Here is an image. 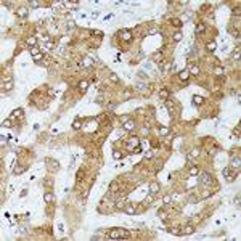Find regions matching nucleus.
I'll return each instance as SVG.
<instances>
[{
    "mask_svg": "<svg viewBox=\"0 0 241 241\" xmlns=\"http://www.w3.org/2000/svg\"><path fill=\"white\" fill-rule=\"evenodd\" d=\"M233 59H236V61H239V47H238L236 50L233 52Z\"/></svg>",
    "mask_w": 241,
    "mask_h": 241,
    "instance_id": "72a5a7b5",
    "label": "nucleus"
},
{
    "mask_svg": "<svg viewBox=\"0 0 241 241\" xmlns=\"http://www.w3.org/2000/svg\"><path fill=\"white\" fill-rule=\"evenodd\" d=\"M88 84H90L88 81H82V82H79V90H81V92H85V90L88 88Z\"/></svg>",
    "mask_w": 241,
    "mask_h": 241,
    "instance_id": "f3484780",
    "label": "nucleus"
},
{
    "mask_svg": "<svg viewBox=\"0 0 241 241\" xmlns=\"http://www.w3.org/2000/svg\"><path fill=\"white\" fill-rule=\"evenodd\" d=\"M26 195H27V190H23V191H21V196L24 198V196H26Z\"/></svg>",
    "mask_w": 241,
    "mask_h": 241,
    "instance_id": "5fc2aeb1",
    "label": "nucleus"
},
{
    "mask_svg": "<svg viewBox=\"0 0 241 241\" xmlns=\"http://www.w3.org/2000/svg\"><path fill=\"white\" fill-rule=\"evenodd\" d=\"M2 127H11V120H10V119L3 120V122H2Z\"/></svg>",
    "mask_w": 241,
    "mask_h": 241,
    "instance_id": "e433bc0d",
    "label": "nucleus"
},
{
    "mask_svg": "<svg viewBox=\"0 0 241 241\" xmlns=\"http://www.w3.org/2000/svg\"><path fill=\"white\" fill-rule=\"evenodd\" d=\"M122 125H124L125 130H134V129H135V122H134V120H130V119H127Z\"/></svg>",
    "mask_w": 241,
    "mask_h": 241,
    "instance_id": "9d476101",
    "label": "nucleus"
},
{
    "mask_svg": "<svg viewBox=\"0 0 241 241\" xmlns=\"http://www.w3.org/2000/svg\"><path fill=\"white\" fill-rule=\"evenodd\" d=\"M26 169H27L26 166H18V167L15 169V174H23L24 170H26Z\"/></svg>",
    "mask_w": 241,
    "mask_h": 241,
    "instance_id": "7c9ffc66",
    "label": "nucleus"
},
{
    "mask_svg": "<svg viewBox=\"0 0 241 241\" xmlns=\"http://www.w3.org/2000/svg\"><path fill=\"white\" fill-rule=\"evenodd\" d=\"M134 153H142V148H140V146H137V148L134 149Z\"/></svg>",
    "mask_w": 241,
    "mask_h": 241,
    "instance_id": "8fccbe9b",
    "label": "nucleus"
},
{
    "mask_svg": "<svg viewBox=\"0 0 241 241\" xmlns=\"http://www.w3.org/2000/svg\"><path fill=\"white\" fill-rule=\"evenodd\" d=\"M199 180H201V183H203L204 186H210V183H212V175H210V174H207V172H204V174H201Z\"/></svg>",
    "mask_w": 241,
    "mask_h": 241,
    "instance_id": "7ed1b4c3",
    "label": "nucleus"
},
{
    "mask_svg": "<svg viewBox=\"0 0 241 241\" xmlns=\"http://www.w3.org/2000/svg\"><path fill=\"white\" fill-rule=\"evenodd\" d=\"M113 158L114 159H122V153L117 151V149H114V151H113Z\"/></svg>",
    "mask_w": 241,
    "mask_h": 241,
    "instance_id": "c756f323",
    "label": "nucleus"
},
{
    "mask_svg": "<svg viewBox=\"0 0 241 241\" xmlns=\"http://www.w3.org/2000/svg\"><path fill=\"white\" fill-rule=\"evenodd\" d=\"M209 196H210V191H207V190L201 193V198H203V199H204V198H209Z\"/></svg>",
    "mask_w": 241,
    "mask_h": 241,
    "instance_id": "a19ab883",
    "label": "nucleus"
},
{
    "mask_svg": "<svg viewBox=\"0 0 241 241\" xmlns=\"http://www.w3.org/2000/svg\"><path fill=\"white\" fill-rule=\"evenodd\" d=\"M95 101H96V103H103V96H101V95H98V96H96V100H95Z\"/></svg>",
    "mask_w": 241,
    "mask_h": 241,
    "instance_id": "a18cd8bd",
    "label": "nucleus"
},
{
    "mask_svg": "<svg viewBox=\"0 0 241 241\" xmlns=\"http://www.w3.org/2000/svg\"><path fill=\"white\" fill-rule=\"evenodd\" d=\"M26 44L29 45V48H32V47H35V44H37V39L32 35V37H29V39L26 40Z\"/></svg>",
    "mask_w": 241,
    "mask_h": 241,
    "instance_id": "6ab92c4d",
    "label": "nucleus"
},
{
    "mask_svg": "<svg viewBox=\"0 0 241 241\" xmlns=\"http://www.w3.org/2000/svg\"><path fill=\"white\" fill-rule=\"evenodd\" d=\"M214 74H215V76H219V77H222V76H224V68H222V66H215Z\"/></svg>",
    "mask_w": 241,
    "mask_h": 241,
    "instance_id": "412c9836",
    "label": "nucleus"
},
{
    "mask_svg": "<svg viewBox=\"0 0 241 241\" xmlns=\"http://www.w3.org/2000/svg\"><path fill=\"white\" fill-rule=\"evenodd\" d=\"M167 232L170 233V235H174V236H182V235H183L182 230H180L178 227H169V228H167Z\"/></svg>",
    "mask_w": 241,
    "mask_h": 241,
    "instance_id": "423d86ee",
    "label": "nucleus"
},
{
    "mask_svg": "<svg viewBox=\"0 0 241 241\" xmlns=\"http://www.w3.org/2000/svg\"><path fill=\"white\" fill-rule=\"evenodd\" d=\"M222 174H224V177L227 178V182H233V180L238 177V172L235 170V169H233V170H232V169H224Z\"/></svg>",
    "mask_w": 241,
    "mask_h": 241,
    "instance_id": "f03ea898",
    "label": "nucleus"
},
{
    "mask_svg": "<svg viewBox=\"0 0 241 241\" xmlns=\"http://www.w3.org/2000/svg\"><path fill=\"white\" fill-rule=\"evenodd\" d=\"M109 81H111V82H119V77H117V74H114V72H111V74H109Z\"/></svg>",
    "mask_w": 241,
    "mask_h": 241,
    "instance_id": "2f4dec72",
    "label": "nucleus"
},
{
    "mask_svg": "<svg viewBox=\"0 0 241 241\" xmlns=\"http://www.w3.org/2000/svg\"><path fill=\"white\" fill-rule=\"evenodd\" d=\"M108 238H111V239H129L130 232L124 230V228H111L109 233H108Z\"/></svg>",
    "mask_w": 241,
    "mask_h": 241,
    "instance_id": "f257e3e1",
    "label": "nucleus"
},
{
    "mask_svg": "<svg viewBox=\"0 0 241 241\" xmlns=\"http://www.w3.org/2000/svg\"><path fill=\"white\" fill-rule=\"evenodd\" d=\"M84 63H85L87 66H92V63H90V59H87V58H85V59H84Z\"/></svg>",
    "mask_w": 241,
    "mask_h": 241,
    "instance_id": "3c124183",
    "label": "nucleus"
},
{
    "mask_svg": "<svg viewBox=\"0 0 241 241\" xmlns=\"http://www.w3.org/2000/svg\"><path fill=\"white\" fill-rule=\"evenodd\" d=\"M170 66H172L170 63H166V64H164V69H170Z\"/></svg>",
    "mask_w": 241,
    "mask_h": 241,
    "instance_id": "603ef678",
    "label": "nucleus"
},
{
    "mask_svg": "<svg viewBox=\"0 0 241 241\" xmlns=\"http://www.w3.org/2000/svg\"><path fill=\"white\" fill-rule=\"evenodd\" d=\"M156 32H158V31H156L154 27H151V29H149V34H156Z\"/></svg>",
    "mask_w": 241,
    "mask_h": 241,
    "instance_id": "864d4df0",
    "label": "nucleus"
},
{
    "mask_svg": "<svg viewBox=\"0 0 241 241\" xmlns=\"http://www.w3.org/2000/svg\"><path fill=\"white\" fill-rule=\"evenodd\" d=\"M11 116H23V109H15L11 113Z\"/></svg>",
    "mask_w": 241,
    "mask_h": 241,
    "instance_id": "4c0bfd02",
    "label": "nucleus"
},
{
    "mask_svg": "<svg viewBox=\"0 0 241 241\" xmlns=\"http://www.w3.org/2000/svg\"><path fill=\"white\" fill-rule=\"evenodd\" d=\"M29 5H31V8H37L40 3L37 2V0H32V2H29Z\"/></svg>",
    "mask_w": 241,
    "mask_h": 241,
    "instance_id": "c9c22d12",
    "label": "nucleus"
},
{
    "mask_svg": "<svg viewBox=\"0 0 241 241\" xmlns=\"http://www.w3.org/2000/svg\"><path fill=\"white\" fill-rule=\"evenodd\" d=\"M44 201H45V203H48V204L53 203V193H50V191L45 193V195H44Z\"/></svg>",
    "mask_w": 241,
    "mask_h": 241,
    "instance_id": "a211bd4d",
    "label": "nucleus"
},
{
    "mask_svg": "<svg viewBox=\"0 0 241 241\" xmlns=\"http://www.w3.org/2000/svg\"><path fill=\"white\" fill-rule=\"evenodd\" d=\"M203 103H204V98H203V96H199V95H195V96H193V105H198V106H199V105H203Z\"/></svg>",
    "mask_w": 241,
    "mask_h": 241,
    "instance_id": "2eb2a0df",
    "label": "nucleus"
},
{
    "mask_svg": "<svg viewBox=\"0 0 241 241\" xmlns=\"http://www.w3.org/2000/svg\"><path fill=\"white\" fill-rule=\"evenodd\" d=\"M125 146H127V149H130V151H134V149L138 146V138H137V137L130 138V140L127 142V145H125Z\"/></svg>",
    "mask_w": 241,
    "mask_h": 241,
    "instance_id": "39448f33",
    "label": "nucleus"
},
{
    "mask_svg": "<svg viewBox=\"0 0 241 241\" xmlns=\"http://www.w3.org/2000/svg\"><path fill=\"white\" fill-rule=\"evenodd\" d=\"M169 95H170V93H169L167 88H161V90H159V98H161V100H167Z\"/></svg>",
    "mask_w": 241,
    "mask_h": 241,
    "instance_id": "dca6fc26",
    "label": "nucleus"
},
{
    "mask_svg": "<svg viewBox=\"0 0 241 241\" xmlns=\"http://www.w3.org/2000/svg\"><path fill=\"white\" fill-rule=\"evenodd\" d=\"M199 153H201V149L199 148H193L191 149V153H190V156H188V159H193V158H198V156H199Z\"/></svg>",
    "mask_w": 241,
    "mask_h": 241,
    "instance_id": "4468645a",
    "label": "nucleus"
},
{
    "mask_svg": "<svg viewBox=\"0 0 241 241\" xmlns=\"http://www.w3.org/2000/svg\"><path fill=\"white\" fill-rule=\"evenodd\" d=\"M182 233L183 235H193V233H195V227H193V225H185Z\"/></svg>",
    "mask_w": 241,
    "mask_h": 241,
    "instance_id": "9b49d317",
    "label": "nucleus"
},
{
    "mask_svg": "<svg viewBox=\"0 0 241 241\" xmlns=\"http://www.w3.org/2000/svg\"><path fill=\"white\" fill-rule=\"evenodd\" d=\"M172 199H174L172 195H166L164 198H162V203H164V204H170V203H172Z\"/></svg>",
    "mask_w": 241,
    "mask_h": 241,
    "instance_id": "bb28decb",
    "label": "nucleus"
},
{
    "mask_svg": "<svg viewBox=\"0 0 241 241\" xmlns=\"http://www.w3.org/2000/svg\"><path fill=\"white\" fill-rule=\"evenodd\" d=\"M42 58H44V55H42V53H39V55H34V56H32V59H34V61H37V63L40 61Z\"/></svg>",
    "mask_w": 241,
    "mask_h": 241,
    "instance_id": "f704fd0d",
    "label": "nucleus"
},
{
    "mask_svg": "<svg viewBox=\"0 0 241 241\" xmlns=\"http://www.w3.org/2000/svg\"><path fill=\"white\" fill-rule=\"evenodd\" d=\"M188 77H190V72H188V69H183V71H180L178 72V79L180 81H188Z\"/></svg>",
    "mask_w": 241,
    "mask_h": 241,
    "instance_id": "1a4fd4ad",
    "label": "nucleus"
},
{
    "mask_svg": "<svg viewBox=\"0 0 241 241\" xmlns=\"http://www.w3.org/2000/svg\"><path fill=\"white\" fill-rule=\"evenodd\" d=\"M52 183H53L52 178H45V180H44V185H47V186H52Z\"/></svg>",
    "mask_w": 241,
    "mask_h": 241,
    "instance_id": "79ce46f5",
    "label": "nucleus"
},
{
    "mask_svg": "<svg viewBox=\"0 0 241 241\" xmlns=\"http://www.w3.org/2000/svg\"><path fill=\"white\" fill-rule=\"evenodd\" d=\"M183 39V34L180 32V31H177V32H174V42H180Z\"/></svg>",
    "mask_w": 241,
    "mask_h": 241,
    "instance_id": "4be33fe9",
    "label": "nucleus"
},
{
    "mask_svg": "<svg viewBox=\"0 0 241 241\" xmlns=\"http://www.w3.org/2000/svg\"><path fill=\"white\" fill-rule=\"evenodd\" d=\"M204 31H206V24H204V23H199V24L196 26V32H198V34H203Z\"/></svg>",
    "mask_w": 241,
    "mask_h": 241,
    "instance_id": "aec40b11",
    "label": "nucleus"
},
{
    "mask_svg": "<svg viewBox=\"0 0 241 241\" xmlns=\"http://www.w3.org/2000/svg\"><path fill=\"white\" fill-rule=\"evenodd\" d=\"M90 239H92V241H95V239H103V236H101V235H93Z\"/></svg>",
    "mask_w": 241,
    "mask_h": 241,
    "instance_id": "37998d69",
    "label": "nucleus"
},
{
    "mask_svg": "<svg viewBox=\"0 0 241 241\" xmlns=\"http://www.w3.org/2000/svg\"><path fill=\"white\" fill-rule=\"evenodd\" d=\"M153 156H154V153H153V151H148V153H146V158H148V159H151Z\"/></svg>",
    "mask_w": 241,
    "mask_h": 241,
    "instance_id": "49530a36",
    "label": "nucleus"
},
{
    "mask_svg": "<svg viewBox=\"0 0 241 241\" xmlns=\"http://www.w3.org/2000/svg\"><path fill=\"white\" fill-rule=\"evenodd\" d=\"M3 88L5 90H11V88H13V81H7V84H5Z\"/></svg>",
    "mask_w": 241,
    "mask_h": 241,
    "instance_id": "473e14b6",
    "label": "nucleus"
},
{
    "mask_svg": "<svg viewBox=\"0 0 241 241\" xmlns=\"http://www.w3.org/2000/svg\"><path fill=\"white\" fill-rule=\"evenodd\" d=\"M137 87H138V88H146V84H138Z\"/></svg>",
    "mask_w": 241,
    "mask_h": 241,
    "instance_id": "09e8293b",
    "label": "nucleus"
},
{
    "mask_svg": "<svg viewBox=\"0 0 241 241\" xmlns=\"http://www.w3.org/2000/svg\"><path fill=\"white\" fill-rule=\"evenodd\" d=\"M18 16H19V18H26L27 16V8H24V7L19 8V10H18Z\"/></svg>",
    "mask_w": 241,
    "mask_h": 241,
    "instance_id": "b1692460",
    "label": "nucleus"
},
{
    "mask_svg": "<svg viewBox=\"0 0 241 241\" xmlns=\"http://www.w3.org/2000/svg\"><path fill=\"white\" fill-rule=\"evenodd\" d=\"M124 212H125V214H129V215H134V214H137V207H135V206H132V204H129V206H125V207H124Z\"/></svg>",
    "mask_w": 241,
    "mask_h": 241,
    "instance_id": "6e6552de",
    "label": "nucleus"
},
{
    "mask_svg": "<svg viewBox=\"0 0 241 241\" xmlns=\"http://www.w3.org/2000/svg\"><path fill=\"white\" fill-rule=\"evenodd\" d=\"M81 127H82V122H81V120H74V122H72V129H74V130H79Z\"/></svg>",
    "mask_w": 241,
    "mask_h": 241,
    "instance_id": "c85d7f7f",
    "label": "nucleus"
},
{
    "mask_svg": "<svg viewBox=\"0 0 241 241\" xmlns=\"http://www.w3.org/2000/svg\"><path fill=\"white\" fill-rule=\"evenodd\" d=\"M239 198H241L239 195H236V196H235V204H236V206H239V201H241Z\"/></svg>",
    "mask_w": 241,
    "mask_h": 241,
    "instance_id": "c03bdc74",
    "label": "nucleus"
},
{
    "mask_svg": "<svg viewBox=\"0 0 241 241\" xmlns=\"http://www.w3.org/2000/svg\"><path fill=\"white\" fill-rule=\"evenodd\" d=\"M119 190V185H117V182H111V186H109V191L111 193H116Z\"/></svg>",
    "mask_w": 241,
    "mask_h": 241,
    "instance_id": "a878e982",
    "label": "nucleus"
},
{
    "mask_svg": "<svg viewBox=\"0 0 241 241\" xmlns=\"http://www.w3.org/2000/svg\"><path fill=\"white\" fill-rule=\"evenodd\" d=\"M169 134H170V130H169L167 127H159V135L166 137V135H169Z\"/></svg>",
    "mask_w": 241,
    "mask_h": 241,
    "instance_id": "393cba45",
    "label": "nucleus"
},
{
    "mask_svg": "<svg viewBox=\"0 0 241 241\" xmlns=\"http://www.w3.org/2000/svg\"><path fill=\"white\" fill-rule=\"evenodd\" d=\"M188 72H190L191 76H198V74H199V66H198V64H190L188 66Z\"/></svg>",
    "mask_w": 241,
    "mask_h": 241,
    "instance_id": "0eeeda50",
    "label": "nucleus"
},
{
    "mask_svg": "<svg viewBox=\"0 0 241 241\" xmlns=\"http://www.w3.org/2000/svg\"><path fill=\"white\" fill-rule=\"evenodd\" d=\"M215 47H217V44H215L214 40H210V42H207V45H206V48H207L209 52H214V50H215Z\"/></svg>",
    "mask_w": 241,
    "mask_h": 241,
    "instance_id": "5701e85b",
    "label": "nucleus"
},
{
    "mask_svg": "<svg viewBox=\"0 0 241 241\" xmlns=\"http://www.w3.org/2000/svg\"><path fill=\"white\" fill-rule=\"evenodd\" d=\"M142 146H145V148H149V142H148V140H146V142H143V145H142Z\"/></svg>",
    "mask_w": 241,
    "mask_h": 241,
    "instance_id": "de8ad7c7",
    "label": "nucleus"
},
{
    "mask_svg": "<svg viewBox=\"0 0 241 241\" xmlns=\"http://www.w3.org/2000/svg\"><path fill=\"white\" fill-rule=\"evenodd\" d=\"M198 174H199V169L198 167H191L190 169V175L191 177H198Z\"/></svg>",
    "mask_w": 241,
    "mask_h": 241,
    "instance_id": "cd10ccee",
    "label": "nucleus"
},
{
    "mask_svg": "<svg viewBox=\"0 0 241 241\" xmlns=\"http://www.w3.org/2000/svg\"><path fill=\"white\" fill-rule=\"evenodd\" d=\"M239 166H241V159L238 158V156H233V158L230 159V167L235 169V170H238Z\"/></svg>",
    "mask_w": 241,
    "mask_h": 241,
    "instance_id": "20e7f679",
    "label": "nucleus"
},
{
    "mask_svg": "<svg viewBox=\"0 0 241 241\" xmlns=\"http://www.w3.org/2000/svg\"><path fill=\"white\" fill-rule=\"evenodd\" d=\"M172 24L175 27H180V26H182V21H180V19H172Z\"/></svg>",
    "mask_w": 241,
    "mask_h": 241,
    "instance_id": "58836bf2",
    "label": "nucleus"
},
{
    "mask_svg": "<svg viewBox=\"0 0 241 241\" xmlns=\"http://www.w3.org/2000/svg\"><path fill=\"white\" fill-rule=\"evenodd\" d=\"M120 35H122L124 40H130L132 39V32L127 31V29H122V31H120Z\"/></svg>",
    "mask_w": 241,
    "mask_h": 241,
    "instance_id": "ddd939ff",
    "label": "nucleus"
},
{
    "mask_svg": "<svg viewBox=\"0 0 241 241\" xmlns=\"http://www.w3.org/2000/svg\"><path fill=\"white\" fill-rule=\"evenodd\" d=\"M29 50H31L32 56H34V55H39V48H37V47H32V48H29Z\"/></svg>",
    "mask_w": 241,
    "mask_h": 241,
    "instance_id": "ea45409f",
    "label": "nucleus"
},
{
    "mask_svg": "<svg viewBox=\"0 0 241 241\" xmlns=\"http://www.w3.org/2000/svg\"><path fill=\"white\" fill-rule=\"evenodd\" d=\"M159 183H151L149 185V193H151V195H156V193H159Z\"/></svg>",
    "mask_w": 241,
    "mask_h": 241,
    "instance_id": "f8f14e48",
    "label": "nucleus"
}]
</instances>
